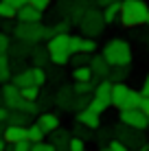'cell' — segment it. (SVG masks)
Here are the masks:
<instances>
[{
	"label": "cell",
	"instance_id": "cell-30",
	"mask_svg": "<svg viewBox=\"0 0 149 151\" xmlns=\"http://www.w3.org/2000/svg\"><path fill=\"white\" fill-rule=\"evenodd\" d=\"M20 96L27 99V101H37L40 99V88L37 86H24V88H20Z\"/></svg>",
	"mask_w": 149,
	"mask_h": 151
},
{
	"label": "cell",
	"instance_id": "cell-5",
	"mask_svg": "<svg viewBox=\"0 0 149 151\" xmlns=\"http://www.w3.org/2000/svg\"><path fill=\"white\" fill-rule=\"evenodd\" d=\"M110 90H112V81L110 79H101L96 81L94 90H92V99H90V110L96 114H103L107 107H112L110 103Z\"/></svg>",
	"mask_w": 149,
	"mask_h": 151
},
{
	"label": "cell",
	"instance_id": "cell-48",
	"mask_svg": "<svg viewBox=\"0 0 149 151\" xmlns=\"http://www.w3.org/2000/svg\"><path fill=\"white\" fill-rule=\"evenodd\" d=\"M0 22H2V29H4V33H7V31H13V29H11V20H0Z\"/></svg>",
	"mask_w": 149,
	"mask_h": 151
},
{
	"label": "cell",
	"instance_id": "cell-2",
	"mask_svg": "<svg viewBox=\"0 0 149 151\" xmlns=\"http://www.w3.org/2000/svg\"><path fill=\"white\" fill-rule=\"evenodd\" d=\"M101 55L105 57V61L110 66H130L132 64V57H134L130 42H125L121 37H112L110 42H105Z\"/></svg>",
	"mask_w": 149,
	"mask_h": 151
},
{
	"label": "cell",
	"instance_id": "cell-17",
	"mask_svg": "<svg viewBox=\"0 0 149 151\" xmlns=\"http://www.w3.org/2000/svg\"><path fill=\"white\" fill-rule=\"evenodd\" d=\"M68 33H55L50 40H46V48L48 50H68Z\"/></svg>",
	"mask_w": 149,
	"mask_h": 151
},
{
	"label": "cell",
	"instance_id": "cell-22",
	"mask_svg": "<svg viewBox=\"0 0 149 151\" xmlns=\"http://www.w3.org/2000/svg\"><path fill=\"white\" fill-rule=\"evenodd\" d=\"M15 110L29 114V116H37V114L42 112V107H40L37 101H27V99H20V103L15 105Z\"/></svg>",
	"mask_w": 149,
	"mask_h": 151
},
{
	"label": "cell",
	"instance_id": "cell-54",
	"mask_svg": "<svg viewBox=\"0 0 149 151\" xmlns=\"http://www.w3.org/2000/svg\"><path fill=\"white\" fill-rule=\"evenodd\" d=\"M145 24H147V27H149V15H147V22H145Z\"/></svg>",
	"mask_w": 149,
	"mask_h": 151
},
{
	"label": "cell",
	"instance_id": "cell-51",
	"mask_svg": "<svg viewBox=\"0 0 149 151\" xmlns=\"http://www.w3.org/2000/svg\"><path fill=\"white\" fill-rule=\"evenodd\" d=\"M2 129H4V125H2V123H0V138H2Z\"/></svg>",
	"mask_w": 149,
	"mask_h": 151
},
{
	"label": "cell",
	"instance_id": "cell-26",
	"mask_svg": "<svg viewBox=\"0 0 149 151\" xmlns=\"http://www.w3.org/2000/svg\"><path fill=\"white\" fill-rule=\"evenodd\" d=\"M70 77H73V81H90V79H94V77H92V70H90V64H86V66H75Z\"/></svg>",
	"mask_w": 149,
	"mask_h": 151
},
{
	"label": "cell",
	"instance_id": "cell-40",
	"mask_svg": "<svg viewBox=\"0 0 149 151\" xmlns=\"http://www.w3.org/2000/svg\"><path fill=\"white\" fill-rule=\"evenodd\" d=\"M9 44H11L9 35L4 33V31H0V53H7V50H9Z\"/></svg>",
	"mask_w": 149,
	"mask_h": 151
},
{
	"label": "cell",
	"instance_id": "cell-13",
	"mask_svg": "<svg viewBox=\"0 0 149 151\" xmlns=\"http://www.w3.org/2000/svg\"><path fill=\"white\" fill-rule=\"evenodd\" d=\"M77 123L83 125V127H88V129H99L101 127V114L92 112L90 107L79 110V112H77Z\"/></svg>",
	"mask_w": 149,
	"mask_h": 151
},
{
	"label": "cell",
	"instance_id": "cell-4",
	"mask_svg": "<svg viewBox=\"0 0 149 151\" xmlns=\"http://www.w3.org/2000/svg\"><path fill=\"white\" fill-rule=\"evenodd\" d=\"M77 24H79L81 33H83L86 37H94V40L99 37V35L103 33V29H105L103 15H101V11H96V9H88Z\"/></svg>",
	"mask_w": 149,
	"mask_h": 151
},
{
	"label": "cell",
	"instance_id": "cell-52",
	"mask_svg": "<svg viewBox=\"0 0 149 151\" xmlns=\"http://www.w3.org/2000/svg\"><path fill=\"white\" fill-rule=\"evenodd\" d=\"M0 105H4V101H2V92H0Z\"/></svg>",
	"mask_w": 149,
	"mask_h": 151
},
{
	"label": "cell",
	"instance_id": "cell-21",
	"mask_svg": "<svg viewBox=\"0 0 149 151\" xmlns=\"http://www.w3.org/2000/svg\"><path fill=\"white\" fill-rule=\"evenodd\" d=\"M7 53H11L15 59H24V57H29L31 53V44H27V42H15V44H9V50Z\"/></svg>",
	"mask_w": 149,
	"mask_h": 151
},
{
	"label": "cell",
	"instance_id": "cell-23",
	"mask_svg": "<svg viewBox=\"0 0 149 151\" xmlns=\"http://www.w3.org/2000/svg\"><path fill=\"white\" fill-rule=\"evenodd\" d=\"M31 123V116L29 114H24V112H20V110H9V116H7V123L4 125H27Z\"/></svg>",
	"mask_w": 149,
	"mask_h": 151
},
{
	"label": "cell",
	"instance_id": "cell-29",
	"mask_svg": "<svg viewBox=\"0 0 149 151\" xmlns=\"http://www.w3.org/2000/svg\"><path fill=\"white\" fill-rule=\"evenodd\" d=\"M94 86H96V79H90V81H75V83H73V90H75V94H92Z\"/></svg>",
	"mask_w": 149,
	"mask_h": 151
},
{
	"label": "cell",
	"instance_id": "cell-3",
	"mask_svg": "<svg viewBox=\"0 0 149 151\" xmlns=\"http://www.w3.org/2000/svg\"><path fill=\"white\" fill-rule=\"evenodd\" d=\"M143 94L134 88L125 86V81H114L112 83V90H110V103L112 107L116 110H125V107H138Z\"/></svg>",
	"mask_w": 149,
	"mask_h": 151
},
{
	"label": "cell",
	"instance_id": "cell-8",
	"mask_svg": "<svg viewBox=\"0 0 149 151\" xmlns=\"http://www.w3.org/2000/svg\"><path fill=\"white\" fill-rule=\"evenodd\" d=\"M116 138H119V140H123V142H125L127 145V147H138V145H140L143 142V138H140V129H134V127H127V125H123L121 123V127L119 129H116Z\"/></svg>",
	"mask_w": 149,
	"mask_h": 151
},
{
	"label": "cell",
	"instance_id": "cell-24",
	"mask_svg": "<svg viewBox=\"0 0 149 151\" xmlns=\"http://www.w3.org/2000/svg\"><path fill=\"white\" fill-rule=\"evenodd\" d=\"M48 59L53 66H66L70 61V50H48Z\"/></svg>",
	"mask_w": 149,
	"mask_h": 151
},
{
	"label": "cell",
	"instance_id": "cell-10",
	"mask_svg": "<svg viewBox=\"0 0 149 151\" xmlns=\"http://www.w3.org/2000/svg\"><path fill=\"white\" fill-rule=\"evenodd\" d=\"M110 68H112V66L105 61L103 55H94L90 59V70H92V77H94L96 81L107 79V77H110Z\"/></svg>",
	"mask_w": 149,
	"mask_h": 151
},
{
	"label": "cell",
	"instance_id": "cell-47",
	"mask_svg": "<svg viewBox=\"0 0 149 151\" xmlns=\"http://www.w3.org/2000/svg\"><path fill=\"white\" fill-rule=\"evenodd\" d=\"M4 2H9V4H13V7H15V9H18V7H22V4H27V2H29V0H4Z\"/></svg>",
	"mask_w": 149,
	"mask_h": 151
},
{
	"label": "cell",
	"instance_id": "cell-6",
	"mask_svg": "<svg viewBox=\"0 0 149 151\" xmlns=\"http://www.w3.org/2000/svg\"><path fill=\"white\" fill-rule=\"evenodd\" d=\"M13 35L20 42H27V44H40L44 40V24L42 22H18L13 29Z\"/></svg>",
	"mask_w": 149,
	"mask_h": 151
},
{
	"label": "cell",
	"instance_id": "cell-50",
	"mask_svg": "<svg viewBox=\"0 0 149 151\" xmlns=\"http://www.w3.org/2000/svg\"><path fill=\"white\" fill-rule=\"evenodd\" d=\"M4 149H7V142H4V140L0 138V151H4Z\"/></svg>",
	"mask_w": 149,
	"mask_h": 151
},
{
	"label": "cell",
	"instance_id": "cell-31",
	"mask_svg": "<svg viewBox=\"0 0 149 151\" xmlns=\"http://www.w3.org/2000/svg\"><path fill=\"white\" fill-rule=\"evenodd\" d=\"M0 20H15V7L0 0Z\"/></svg>",
	"mask_w": 149,
	"mask_h": 151
},
{
	"label": "cell",
	"instance_id": "cell-35",
	"mask_svg": "<svg viewBox=\"0 0 149 151\" xmlns=\"http://www.w3.org/2000/svg\"><path fill=\"white\" fill-rule=\"evenodd\" d=\"M68 151H86V140L79 136H70L68 140Z\"/></svg>",
	"mask_w": 149,
	"mask_h": 151
},
{
	"label": "cell",
	"instance_id": "cell-55",
	"mask_svg": "<svg viewBox=\"0 0 149 151\" xmlns=\"http://www.w3.org/2000/svg\"><path fill=\"white\" fill-rule=\"evenodd\" d=\"M147 129H149V127H147Z\"/></svg>",
	"mask_w": 149,
	"mask_h": 151
},
{
	"label": "cell",
	"instance_id": "cell-36",
	"mask_svg": "<svg viewBox=\"0 0 149 151\" xmlns=\"http://www.w3.org/2000/svg\"><path fill=\"white\" fill-rule=\"evenodd\" d=\"M4 151H31V140L22 138V140H18V142H13V145H7Z\"/></svg>",
	"mask_w": 149,
	"mask_h": 151
},
{
	"label": "cell",
	"instance_id": "cell-19",
	"mask_svg": "<svg viewBox=\"0 0 149 151\" xmlns=\"http://www.w3.org/2000/svg\"><path fill=\"white\" fill-rule=\"evenodd\" d=\"M11 81H13L18 88H24V86H35V83H33V68H24V70L15 72V75H11Z\"/></svg>",
	"mask_w": 149,
	"mask_h": 151
},
{
	"label": "cell",
	"instance_id": "cell-28",
	"mask_svg": "<svg viewBox=\"0 0 149 151\" xmlns=\"http://www.w3.org/2000/svg\"><path fill=\"white\" fill-rule=\"evenodd\" d=\"M127 75H130V66H112L107 79H110L112 83H114V81H125Z\"/></svg>",
	"mask_w": 149,
	"mask_h": 151
},
{
	"label": "cell",
	"instance_id": "cell-14",
	"mask_svg": "<svg viewBox=\"0 0 149 151\" xmlns=\"http://www.w3.org/2000/svg\"><path fill=\"white\" fill-rule=\"evenodd\" d=\"M73 101H75L73 86H64L55 92V103H57V107H61V110H66V112L73 110Z\"/></svg>",
	"mask_w": 149,
	"mask_h": 151
},
{
	"label": "cell",
	"instance_id": "cell-39",
	"mask_svg": "<svg viewBox=\"0 0 149 151\" xmlns=\"http://www.w3.org/2000/svg\"><path fill=\"white\" fill-rule=\"evenodd\" d=\"M107 149L110 151H130V147H127L123 140H119V138H112L110 142H107Z\"/></svg>",
	"mask_w": 149,
	"mask_h": 151
},
{
	"label": "cell",
	"instance_id": "cell-49",
	"mask_svg": "<svg viewBox=\"0 0 149 151\" xmlns=\"http://www.w3.org/2000/svg\"><path fill=\"white\" fill-rule=\"evenodd\" d=\"M112 2H121V0H96L99 7H105V4H112Z\"/></svg>",
	"mask_w": 149,
	"mask_h": 151
},
{
	"label": "cell",
	"instance_id": "cell-11",
	"mask_svg": "<svg viewBox=\"0 0 149 151\" xmlns=\"http://www.w3.org/2000/svg\"><path fill=\"white\" fill-rule=\"evenodd\" d=\"M0 92H2V101H4V105H7L9 110H15V105H18L20 99H22V96H20V88L15 86L13 81H11V83L7 81L2 88H0Z\"/></svg>",
	"mask_w": 149,
	"mask_h": 151
},
{
	"label": "cell",
	"instance_id": "cell-38",
	"mask_svg": "<svg viewBox=\"0 0 149 151\" xmlns=\"http://www.w3.org/2000/svg\"><path fill=\"white\" fill-rule=\"evenodd\" d=\"M81 40H83L81 35H70V40H68V50H70V55L81 50Z\"/></svg>",
	"mask_w": 149,
	"mask_h": 151
},
{
	"label": "cell",
	"instance_id": "cell-15",
	"mask_svg": "<svg viewBox=\"0 0 149 151\" xmlns=\"http://www.w3.org/2000/svg\"><path fill=\"white\" fill-rule=\"evenodd\" d=\"M22 138H27V127H24V125H4L2 140L7 145H13V142H18V140H22Z\"/></svg>",
	"mask_w": 149,
	"mask_h": 151
},
{
	"label": "cell",
	"instance_id": "cell-25",
	"mask_svg": "<svg viewBox=\"0 0 149 151\" xmlns=\"http://www.w3.org/2000/svg\"><path fill=\"white\" fill-rule=\"evenodd\" d=\"M46 138V132L42 127H40L37 123H29L27 125V140H31V142H40V140Z\"/></svg>",
	"mask_w": 149,
	"mask_h": 151
},
{
	"label": "cell",
	"instance_id": "cell-20",
	"mask_svg": "<svg viewBox=\"0 0 149 151\" xmlns=\"http://www.w3.org/2000/svg\"><path fill=\"white\" fill-rule=\"evenodd\" d=\"M29 57H31V61H33V66H48L50 64V59H48V48H31V53H29Z\"/></svg>",
	"mask_w": 149,
	"mask_h": 151
},
{
	"label": "cell",
	"instance_id": "cell-46",
	"mask_svg": "<svg viewBox=\"0 0 149 151\" xmlns=\"http://www.w3.org/2000/svg\"><path fill=\"white\" fill-rule=\"evenodd\" d=\"M7 116H9V107L7 105H0V123H7Z\"/></svg>",
	"mask_w": 149,
	"mask_h": 151
},
{
	"label": "cell",
	"instance_id": "cell-32",
	"mask_svg": "<svg viewBox=\"0 0 149 151\" xmlns=\"http://www.w3.org/2000/svg\"><path fill=\"white\" fill-rule=\"evenodd\" d=\"M46 81H48V75H46V70L42 68V66H33V83H35L37 88H42Z\"/></svg>",
	"mask_w": 149,
	"mask_h": 151
},
{
	"label": "cell",
	"instance_id": "cell-43",
	"mask_svg": "<svg viewBox=\"0 0 149 151\" xmlns=\"http://www.w3.org/2000/svg\"><path fill=\"white\" fill-rule=\"evenodd\" d=\"M110 140H112L110 129H101V132H99V142H101V145H105V142H110Z\"/></svg>",
	"mask_w": 149,
	"mask_h": 151
},
{
	"label": "cell",
	"instance_id": "cell-37",
	"mask_svg": "<svg viewBox=\"0 0 149 151\" xmlns=\"http://www.w3.org/2000/svg\"><path fill=\"white\" fill-rule=\"evenodd\" d=\"M94 50H96V40L94 37H83V40H81V50H79V53L92 55Z\"/></svg>",
	"mask_w": 149,
	"mask_h": 151
},
{
	"label": "cell",
	"instance_id": "cell-27",
	"mask_svg": "<svg viewBox=\"0 0 149 151\" xmlns=\"http://www.w3.org/2000/svg\"><path fill=\"white\" fill-rule=\"evenodd\" d=\"M11 66H9V57L7 53H0V83L11 81Z\"/></svg>",
	"mask_w": 149,
	"mask_h": 151
},
{
	"label": "cell",
	"instance_id": "cell-53",
	"mask_svg": "<svg viewBox=\"0 0 149 151\" xmlns=\"http://www.w3.org/2000/svg\"><path fill=\"white\" fill-rule=\"evenodd\" d=\"M99 151H110V149H107V147H101V149H99Z\"/></svg>",
	"mask_w": 149,
	"mask_h": 151
},
{
	"label": "cell",
	"instance_id": "cell-16",
	"mask_svg": "<svg viewBox=\"0 0 149 151\" xmlns=\"http://www.w3.org/2000/svg\"><path fill=\"white\" fill-rule=\"evenodd\" d=\"M48 136L53 138L50 142L55 145V149H57V151H68V140H70V132H66V129L57 127L55 132H50Z\"/></svg>",
	"mask_w": 149,
	"mask_h": 151
},
{
	"label": "cell",
	"instance_id": "cell-42",
	"mask_svg": "<svg viewBox=\"0 0 149 151\" xmlns=\"http://www.w3.org/2000/svg\"><path fill=\"white\" fill-rule=\"evenodd\" d=\"M90 132H92V129H88V127H83V125L77 123V136H79V138L88 140V134H90Z\"/></svg>",
	"mask_w": 149,
	"mask_h": 151
},
{
	"label": "cell",
	"instance_id": "cell-45",
	"mask_svg": "<svg viewBox=\"0 0 149 151\" xmlns=\"http://www.w3.org/2000/svg\"><path fill=\"white\" fill-rule=\"evenodd\" d=\"M140 94H143V96H149V72H147L145 81H143V88H140Z\"/></svg>",
	"mask_w": 149,
	"mask_h": 151
},
{
	"label": "cell",
	"instance_id": "cell-33",
	"mask_svg": "<svg viewBox=\"0 0 149 151\" xmlns=\"http://www.w3.org/2000/svg\"><path fill=\"white\" fill-rule=\"evenodd\" d=\"M90 94H75V101H73V110L79 112V110H86L90 105Z\"/></svg>",
	"mask_w": 149,
	"mask_h": 151
},
{
	"label": "cell",
	"instance_id": "cell-41",
	"mask_svg": "<svg viewBox=\"0 0 149 151\" xmlns=\"http://www.w3.org/2000/svg\"><path fill=\"white\" fill-rule=\"evenodd\" d=\"M50 2H53V0H29V4H33V7H37L40 11H46V9L50 7Z\"/></svg>",
	"mask_w": 149,
	"mask_h": 151
},
{
	"label": "cell",
	"instance_id": "cell-18",
	"mask_svg": "<svg viewBox=\"0 0 149 151\" xmlns=\"http://www.w3.org/2000/svg\"><path fill=\"white\" fill-rule=\"evenodd\" d=\"M119 11H121V4H119V2H112V4H105V7H103L101 15H103L105 27H110V24L119 22Z\"/></svg>",
	"mask_w": 149,
	"mask_h": 151
},
{
	"label": "cell",
	"instance_id": "cell-1",
	"mask_svg": "<svg viewBox=\"0 0 149 151\" xmlns=\"http://www.w3.org/2000/svg\"><path fill=\"white\" fill-rule=\"evenodd\" d=\"M121 11H119V22L125 29H136L147 22L149 7L145 0H121Z\"/></svg>",
	"mask_w": 149,
	"mask_h": 151
},
{
	"label": "cell",
	"instance_id": "cell-12",
	"mask_svg": "<svg viewBox=\"0 0 149 151\" xmlns=\"http://www.w3.org/2000/svg\"><path fill=\"white\" fill-rule=\"evenodd\" d=\"M37 125L46 132V136H48L50 132H55L57 127H61V118H59L55 112H48V110H46V112H40V114H37Z\"/></svg>",
	"mask_w": 149,
	"mask_h": 151
},
{
	"label": "cell",
	"instance_id": "cell-44",
	"mask_svg": "<svg viewBox=\"0 0 149 151\" xmlns=\"http://www.w3.org/2000/svg\"><path fill=\"white\" fill-rule=\"evenodd\" d=\"M138 107L143 110V114H147V116H149V96H143L140 103H138Z\"/></svg>",
	"mask_w": 149,
	"mask_h": 151
},
{
	"label": "cell",
	"instance_id": "cell-9",
	"mask_svg": "<svg viewBox=\"0 0 149 151\" xmlns=\"http://www.w3.org/2000/svg\"><path fill=\"white\" fill-rule=\"evenodd\" d=\"M42 15H44V11H40L37 7H33L29 2L15 9V20L18 22H42Z\"/></svg>",
	"mask_w": 149,
	"mask_h": 151
},
{
	"label": "cell",
	"instance_id": "cell-7",
	"mask_svg": "<svg viewBox=\"0 0 149 151\" xmlns=\"http://www.w3.org/2000/svg\"><path fill=\"white\" fill-rule=\"evenodd\" d=\"M119 121L127 127H134V129H140L145 132L149 127V116L143 114L140 107H125V110H119Z\"/></svg>",
	"mask_w": 149,
	"mask_h": 151
},
{
	"label": "cell",
	"instance_id": "cell-34",
	"mask_svg": "<svg viewBox=\"0 0 149 151\" xmlns=\"http://www.w3.org/2000/svg\"><path fill=\"white\" fill-rule=\"evenodd\" d=\"M90 59H92V55H88V53H73L70 55L73 66H86V64H90Z\"/></svg>",
	"mask_w": 149,
	"mask_h": 151
}]
</instances>
